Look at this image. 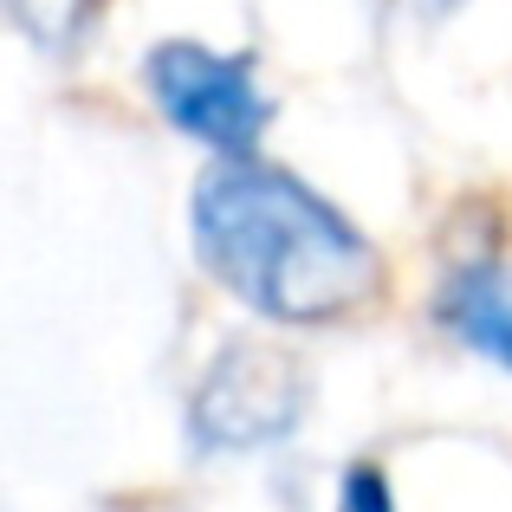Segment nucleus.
Wrapping results in <instances>:
<instances>
[{
    "label": "nucleus",
    "instance_id": "obj_1",
    "mask_svg": "<svg viewBox=\"0 0 512 512\" xmlns=\"http://www.w3.org/2000/svg\"><path fill=\"white\" fill-rule=\"evenodd\" d=\"M195 253L240 305L273 325H331L376 292V253L299 175L221 156L195 182Z\"/></svg>",
    "mask_w": 512,
    "mask_h": 512
},
{
    "label": "nucleus",
    "instance_id": "obj_2",
    "mask_svg": "<svg viewBox=\"0 0 512 512\" xmlns=\"http://www.w3.org/2000/svg\"><path fill=\"white\" fill-rule=\"evenodd\" d=\"M143 85L169 124L214 156H253L266 137V117H273L260 78H253V59L201 46V39H163L143 59Z\"/></svg>",
    "mask_w": 512,
    "mask_h": 512
},
{
    "label": "nucleus",
    "instance_id": "obj_3",
    "mask_svg": "<svg viewBox=\"0 0 512 512\" xmlns=\"http://www.w3.org/2000/svg\"><path fill=\"white\" fill-rule=\"evenodd\" d=\"M305 402H312V389H305V370L286 350L227 344L195 389V441L201 448H227V454L266 448L305 415Z\"/></svg>",
    "mask_w": 512,
    "mask_h": 512
},
{
    "label": "nucleus",
    "instance_id": "obj_4",
    "mask_svg": "<svg viewBox=\"0 0 512 512\" xmlns=\"http://www.w3.org/2000/svg\"><path fill=\"white\" fill-rule=\"evenodd\" d=\"M435 318L461 350L512 370V260L474 253V260L448 266V279L435 286Z\"/></svg>",
    "mask_w": 512,
    "mask_h": 512
},
{
    "label": "nucleus",
    "instance_id": "obj_5",
    "mask_svg": "<svg viewBox=\"0 0 512 512\" xmlns=\"http://www.w3.org/2000/svg\"><path fill=\"white\" fill-rule=\"evenodd\" d=\"M338 506H344V512H396V506H389V480L376 474V467H350Z\"/></svg>",
    "mask_w": 512,
    "mask_h": 512
},
{
    "label": "nucleus",
    "instance_id": "obj_6",
    "mask_svg": "<svg viewBox=\"0 0 512 512\" xmlns=\"http://www.w3.org/2000/svg\"><path fill=\"white\" fill-rule=\"evenodd\" d=\"M409 7H422V13H448V7H461V0H409Z\"/></svg>",
    "mask_w": 512,
    "mask_h": 512
}]
</instances>
